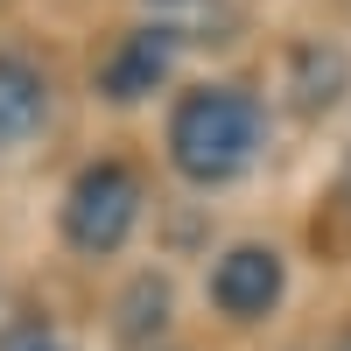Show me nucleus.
<instances>
[{
    "mask_svg": "<svg viewBox=\"0 0 351 351\" xmlns=\"http://www.w3.org/2000/svg\"><path fill=\"white\" fill-rule=\"evenodd\" d=\"M344 77H351L344 49H295V99H302V112L337 106L344 99Z\"/></svg>",
    "mask_w": 351,
    "mask_h": 351,
    "instance_id": "6",
    "label": "nucleus"
},
{
    "mask_svg": "<svg viewBox=\"0 0 351 351\" xmlns=\"http://www.w3.org/2000/svg\"><path fill=\"white\" fill-rule=\"evenodd\" d=\"M169 71H176V28H134V36H120V49L99 64V92L112 106H134V99L162 92Z\"/></svg>",
    "mask_w": 351,
    "mask_h": 351,
    "instance_id": "4",
    "label": "nucleus"
},
{
    "mask_svg": "<svg viewBox=\"0 0 351 351\" xmlns=\"http://www.w3.org/2000/svg\"><path fill=\"white\" fill-rule=\"evenodd\" d=\"M49 112V84L43 71L28 64V56H0V148H14V141H28L43 127Z\"/></svg>",
    "mask_w": 351,
    "mask_h": 351,
    "instance_id": "5",
    "label": "nucleus"
},
{
    "mask_svg": "<svg viewBox=\"0 0 351 351\" xmlns=\"http://www.w3.org/2000/svg\"><path fill=\"white\" fill-rule=\"evenodd\" d=\"M330 351H351V330H344V337H337V344H330Z\"/></svg>",
    "mask_w": 351,
    "mask_h": 351,
    "instance_id": "8",
    "label": "nucleus"
},
{
    "mask_svg": "<svg viewBox=\"0 0 351 351\" xmlns=\"http://www.w3.org/2000/svg\"><path fill=\"white\" fill-rule=\"evenodd\" d=\"M260 155V106L239 84H197L169 112V162L190 183H232Z\"/></svg>",
    "mask_w": 351,
    "mask_h": 351,
    "instance_id": "1",
    "label": "nucleus"
},
{
    "mask_svg": "<svg viewBox=\"0 0 351 351\" xmlns=\"http://www.w3.org/2000/svg\"><path fill=\"white\" fill-rule=\"evenodd\" d=\"M162 8H176V0H162Z\"/></svg>",
    "mask_w": 351,
    "mask_h": 351,
    "instance_id": "9",
    "label": "nucleus"
},
{
    "mask_svg": "<svg viewBox=\"0 0 351 351\" xmlns=\"http://www.w3.org/2000/svg\"><path fill=\"white\" fill-rule=\"evenodd\" d=\"M141 225V176L127 162H92L77 169V183L64 190V239L77 253H120Z\"/></svg>",
    "mask_w": 351,
    "mask_h": 351,
    "instance_id": "2",
    "label": "nucleus"
},
{
    "mask_svg": "<svg viewBox=\"0 0 351 351\" xmlns=\"http://www.w3.org/2000/svg\"><path fill=\"white\" fill-rule=\"evenodd\" d=\"M288 288V267L274 246H232L218 267H211V302L232 316V324H260Z\"/></svg>",
    "mask_w": 351,
    "mask_h": 351,
    "instance_id": "3",
    "label": "nucleus"
},
{
    "mask_svg": "<svg viewBox=\"0 0 351 351\" xmlns=\"http://www.w3.org/2000/svg\"><path fill=\"white\" fill-rule=\"evenodd\" d=\"M0 351H64V344H56L43 324H21V330H8V337H0Z\"/></svg>",
    "mask_w": 351,
    "mask_h": 351,
    "instance_id": "7",
    "label": "nucleus"
}]
</instances>
